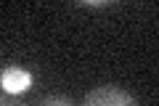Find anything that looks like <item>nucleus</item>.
<instances>
[{
    "mask_svg": "<svg viewBox=\"0 0 159 106\" xmlns=\"http://www.w3.org/2000/svg\"><path fill=\"white\" fill-rule=\"evenodd\" d=\"M40 106H74L66 95H45V98L40 101Z\"/></svg>",
    "mask_w": 159,
    "mask_h": 106,
    "instance_id": "7ed1b4c3",
    "label": "nucleus"
},
{
    "mask_svg": "<svg viewBox=\"0 0 159 106\" xmlns=\"http://www.w3.org/2000/svg\"><path fill=\"white\" fill-rule=\"evenodd\" d=\"M82 106H138V101L117 85H98L85 95Z\"/></svg>",
    "mask_w": 159,
    "mask_h": 106,
    "instance_id": "f257e3e1",
    "label": "nucleus"
},
{
    "mask_svg": "<svg viewBox=\"0 0 159 106\" xmlns=\"http://www.w3.org/2000/svg\"><path fill=\"white\" fill-rule=\"evenodd\" d=\"M0 85H3V90H6L8 95H19V93H24V90H29L32 77H29V72H24L21 67H8L6 72L0 74Z\"/></svg>",
    "mask_w": 159,
    "mask_h": 106,
    "instance_id": "f03ea898",
    "label": "nucleus"
},
{
    "mask_svg": "<svg viewBox=\"0 0 159 106\" xmlns=\"http://www.w3.org/2000/svg\"><path fill=\"white\" fill-rule=\"evenodd\" d=\"M0 106H19L13 98H8V95H0Z\"/></svg>",
    "mask_w": 159,
    "mask_h": 106,
    "instance_id": "20e7f679",
    "label": "nucleus"
}]
</instances>
